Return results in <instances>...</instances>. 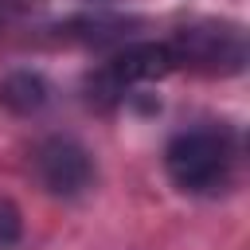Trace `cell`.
I'll use <instances>...</instances> for the list:
<instances>
[{"label":"cell","mask_w":250,"mask_h":250,"mask_svg":"<svg viewBox=\"0 0 250 250\" xmlns=\"http://www.w3.org/2000/svg\"><path fill=\"white\" fill-rule=\"evenodd\" d=\"M35 176L51 195H78L94 184V160L78 141L51 137L35 148Z\"/></svg>","instance_id":"cell-4"},{"label":"cell","mask_w":250,"mask_h":250,"mask_svg":"<svg viewBox=\"0 0 250 250\" xmlns=\"http://www.w3.org/2000/svg\"><path fill=\"white\" fill-rule=\"evenodd\" d=\"M176 70V59L168 51V43H133L121 55H113L98 74H94V90L102 94V102H113L117 94H125V86L133 82H152Z\"/></svg>","instance_id":"cell-3"},{"label":"cell","mask_w":250,"mask_h":250,"mask_svg":"<svg viewBox=\"0 0 250 250\" xmlns=\"http://www.w3.org/2000/svg\"><path fill=\"white\" fill-rule=\"evenodd\" d=\"M176 66L203 74H238L246 62V35L234 23H191L168 43Z\"/></svg>","instance_id":"cell-2"},{"label":"cell","mask_w":250,"mask_h":250,"mask_svg":"<svg viewBox=\"0 0 250 250\" xmlns=\"http://www.w3.org/2000/svg\"><path fill=\"white\" fill-rule=\"evenodd\" d=\"M0 102L16 113H35L43 102H47V82L31 70H20V74H8L0 82Z\"/></svg>","instance_id":"cell-5"},{"label":"cell","mask_w":250,"mask_h":250,"mask_svg":"<svg viewBox=\"0 0 250 250\" xmlns=\"http://www.w3.org/2000/svg\"><path fill=\"white\" fill-rule=\"evenodd\" d=\"M164 168L172 184L188 195H219L234 184L238 148L223 129H188L176 133L164 148Z\"/></svg>","instance_id":"cell-1"},{"label":"cell","mask_w":250,"mask_h":250,"mask_svg":"<svg viewBox=\"0 0 250 250\" xmlns=\"http://www.w3.org/2000/svg\"><path fill=\"white\" fill-rule=\"evenodd\" d=\"M16 234H20V215H16L12 203H0V246L16 242Z\"/></svg>","instance_id":"cell-6"}]
</instances>
